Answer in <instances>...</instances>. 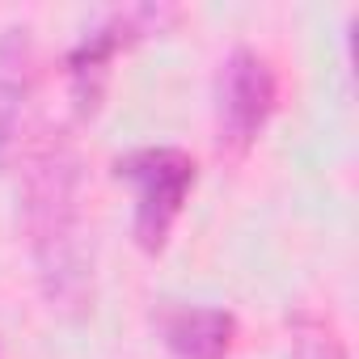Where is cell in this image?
<instances>
[{"label": "cell", "mask_w": 359, "mask_h": 359, "mask_svg": "<svg viewBox=\"0 0 359 359\" xmlns=\"http://www.w3.org/2000/svg\"><path fill=\"white\" fill-rule=\"evenodd\" d=\"M177 13L165 5H131V9H114L106 13L93 30H85V39L68 51V85H72V102L81 114H93L110 76V64L118 51L135 47L148 34H161Z\"/></svg>", "instance_id": "obj_4"}, {"label": "cell", "mask_w": 359, "mask_h": 359, "mask_svg": "<svg viewBox=\"0 0 359 359\" xmlns=\"http://www.w3.org/2000/svg\"><path fill=\"white\" fill-rule=\"evenodd\" d=\"M237 317L216 304H177L161 313V342L173 359H229Z\"/></svg>", "instance_id": "obj_5"}, {"label": "cell", "mask_w": 359, "mask_h": 359, "mask_svg": "<svg viewBox=\"0 0 359 359\" xmlns=\"http://www.w3.org/2000/svg\"><path fill=\"white\" fill-rule=\"evenodd\" d=\"M26 233L30 254L43 279V292L60 309H85L89 258H85V224H81V169L68 140H43L26 169Z\"/></svg>", "instance_id": "obj_1"}, {"label": "cell", "mask_w": 359, "mask_h": 359, "mask_svg": "<svg viewBox=\"0 0 359 359\" xmlns=\"http://www.w3.org/2000/svg\"><path fill=\"white\" fill-rule=\"evenodd\" d=\"M34 85V39L26 26H9L0 34V165H9L18 144L22 106Z\"/></svg>", "instance_id": "obj_6"}, {"label": "cell", "mask_w": 359, "mask_h": 359, "mask_svg": "<svg viewBox=\"0 0 359 359\" xmlns=\"http://www.w3.org/2000/svg\"><path fill=\"white\" fill-rule=\"evenodd\" d=\"M287 330H292V359H346V346L325 317L296 313Z\"/></svg>", "instance_id": "obj_7"}, {"label": "cell", "mask_w": 359, "mask_h": 359, "mask_svg": "<svg viewBox=\"0 0 359 359\" xmlns=\"http://www.w3.org/2000/svg\"><path fill=\"white\" fill-rule=\"evenodd\" d=\"M114 177L131 187L135 195V216H131V237L144 254H161L169 245V233L182 216L195 182L199 165L187 148L173 144H148L131 148L114 161Z\"/></svg>", "instance_id": "obj_2"}, {"label": "cell", "mask_w": 359, "mask_h": 359, "mask_svg": "<svg viewBox=\"0 0 359 359\" xmlns=\"http://www.w3.org/2000/svg\"><path fill=\"white\" fill-rule=\"evenodd\" d=\"M279 106V76L271 60L254 47H233L216 72V140L224 152L241 156L258 144L262 127Z\"/></svg>", "instance_id": "obj_3"}]
</instances>
